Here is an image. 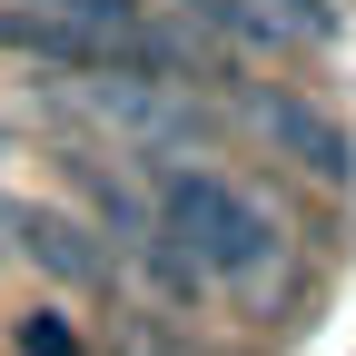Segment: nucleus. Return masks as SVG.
<instances>
[{
  "label": "nucleus",
  "instance_id": "obj_3",
  "mask_svg": "<svg viewBox=\"0 0 356 356\" xmlns=\"http://www.w3.org/2000/svg\"><path fill=\"white\" fill-rule=\"evenodd\" d=\"M257 119H267V139H277V149H287V159H297L307 178H346V168H356L346 129H337L327 109H307V99H267Z\"/></svg>",
  "mask_w": 356,
  "mask_h": 356
},
{
  "label": "nucleus",
  "instance_id": "obj_7",
  "mask_svg": "<svg viewBox=\"0 0 356 356\" xmlns=\"http://www.w3.org/2000/svg\"><path fill=\"white\" fill-rule=\"evenodd\" d=\"M0 149H10V139H0Z\"/></svg>",
  "mask_w": 356,
  "mask_h": 356
},
{
  "label": "nucleus",
  "instance_id": "obj_5",
  "mask_svg": "<svg viewBox=\"0 0 356 356\" xmlns=\"http://www.w3.org/2000/svg\"><path fill=\"white\" fill-rule=\"evenodd\" d=\"M50 20H79V30H119V20H139L129 0H40Z\"/></svg>",
  "mask_w": 356,
  "mask_h": 356
},
{
  "label": "nucleus",
  "instance_id": "obj_2",
  "mask_svg": "<svg viewBox=\"0 0 356 356\" xmlns=\"http://www.w3.org/2000/svg\"><path fill=\"white\" fill-rule=\"evenodd\" d=\"M0 218L20 228V248H30L40 267H50L60 287H109V248L89 238L79 218H60V208H0Z\"/></svg>",
  "mask_w": 356,
  "mask_h": 356
},
{
  "label": "nucleus",
  "instance_id": "obj_4",
  "mask_svg": "<svg viewBox=\"0 0 356 356\" xmlns=\"http://www.w3.org/2000/svg\"><path fill=\"white\" fill-rule=\"evenodd\" d=\"M20 356H79V327L60 317V307H30L20 317Z\"/></svg>",
  "mask_w": 356,
  "mask_h": 356
},
{
  "label": "nucleus",
  "instance_id": "obj_6",
  "mask_svg": "<svg viewBox=\"0 0 356 356\" xmlns=\"http://www.w3.org/2000/svg\"><path fill=\"white\" fill-rule=\"evenodd\" d=\"M188 10H228V0H188Z\"/></svg>",
  "mask_w": 356,
  "mask_h": 356
},
{
  "label": "nucleus",
  "instance_id": "obj_1",
  "mask_svg": "<svg viewBox=\"0 0 356 356\" xmlns=\"http://www.w3.org/2000/svg\"><path fill=\"white\" fill-rule=\"evenodd\" d=\"M159 248L188 267V277H257L267 248H277V218H267L238 178H218V168H178L159 178Z\"/></svg>",
  "mask_w": 356,
  "mask_h": 356
}]
</instances>
